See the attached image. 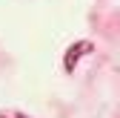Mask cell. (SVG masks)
<instances>
[{"mask_svg": "<svg viewBox=\"0 0 120 118\" xmlns=\"http://www.w3.org/2000/svg\"><path fill=\"white\" fill-rule=\"evenodd\" d=\"M92 52V40H77V43H71V46L66 49L63 55V69L66 72H74V66L80 63V58Z\"/></svg>", "mask_w": 120, "mask_h": 118, "instance_id": "1", "label": "cell"}, {"mask_svg": "<svg viewBox=\"0 0 120 118\" xmlns=\"http://www.w3.org/2000/svg\"><path fill=\"white\" fill-rule=\"evenodd\" d=\"M0 118H20V115H0Z\"/></svg>", "mask_w": 120, "mask_h": 118, "instance_id": "2", "label": "cell"}]
</instances>
